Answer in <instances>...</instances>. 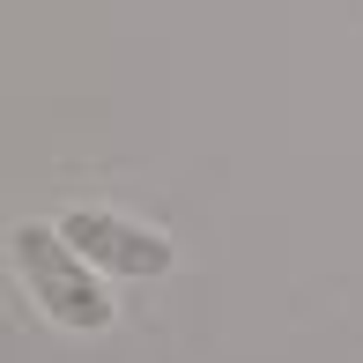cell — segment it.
Returning a JSON list of instances; mask_svg holds the SVG:
<instances>
[{"mask_svg": "<svg viewBox=\"0 0 363 363\" xmlns=\"http://www.w3.org/2000/svg\"><path fill=\"white\" fill-rule=\"evenodd\" d=\"M8 259H15L23 296H30L52 326H67V334H104V326H111V289H104V274L67 245V230H60V223H15V230H8Z\"/></svg>", "mask_w": 363, "mask_h": 363, "instance_id": "obj_1", "label": "cell"}, {"mask_svg": "<svg viewBox=\"0 0 363 363\" xmlns=\"http://www.w3.org/2000/svg\"><path fill=\"white\" fill-rule=\"evenodd\" d=\"M60 230H67V245L89 259L96 274H126V282H156V274H171V238L148 230V223H134V216H111V208H67Z\"/></svg>", "mask_w": 363, "mask_h": 363, "instance_id": "obj_2", "label": "cell"}]
</instances>
